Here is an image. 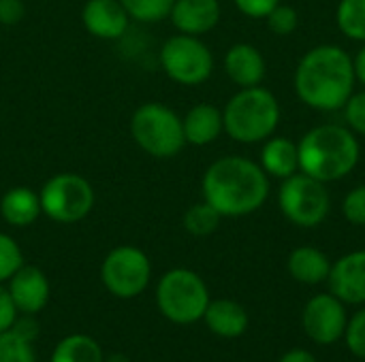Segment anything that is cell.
I'll return each mask as SVG.
<instances>
[{"label":"cell","instance_id":"6da1fadb","mask_svg":"<svg viewBox=\"0 0 365 362\" xmlns=\"http://www.w3.org/2000/svg\"><path fill=\"white\" fill-rule=\"evenodd\" d=\"M203 201L222 218H244L259 211L269 196V177L259 162L244 156L214 160L201 179Z\"/></svg>","mask_w":365,"mask_h":362},{"label":"cell","instance_id":"7a4b0ae2","mask_svg":"<svg viewBox=\"0 0 365 362\" xmlns=\"http://www.w3.org/2000/svg\"><path fill=\"white\" fill-rule=\"evenodd\" d=\"M353 58L338 45H319L304 53L293 87L299 100L317 111H338L355 92Z\"/></svg>","mask_w":365,"mask_h":362},{"label":"cell","instance_id":"3957f363","mask_svg":"<svg viewBox=\"0 0 365 362\" xmlns=\"http://www.w3.org/2000/svg\"><path fill=\"white\" fill-rule=\"evenodd\" d=\"M299 171L323 181H340L355 171L361 147L355 132L340 124H321L310 128L297 143Z\"/></svg>","mask_w":365,"mask_h":362},{"label":"cell","instance_id":"277c9868","mask_svg":"<svg viewBox=\"0 0 365 362\" xmlns=\"http://www.w3.org/2000/svg\"><path fill=\"white\" fill-rule=\"evenodd\" d=\"M280 115V102L269 90L261 85L240 87L222 109L225 132L244 145L263 143L276 132Z\"/></svg>","mask_w":365,"mask_h":362},{"label":"cell","instance_id":"5b68a950","mask_svg":"<svg viewBox=\"0 0 365 362\" xmlns=\"http://www.w3.org/2000/svg\"><path fill=\"white\" fill-rule=\"evenodd\" d=\"M128 130L135 145L158 160L175 158L186 147L182 117L165 102L139 105L130 115Z\"/></svg>","mask_w":365,"mask_h":362},{"label":"cell","instance_id":"8992f818","mask_svg":"<svg viewBox=\"0 0 365 362\" xmlns=\"http://www.w3.org/2000/svg\"><path fill=\"white\" fill-rule=\"evenodd\" d=\"M210 301V290L203 277L184 267L167 271L156 284L158 312L169 322L180 326H188L203 320Z\"/></svg>","mask_w":365,"mask_h":362},{"label":"cell","instance_id":"52a82bcc","mask_svg":"<svg viewBox=\"0 0 365 362\" xmlns=\"http://www.w3.org/2000/svg\"><path fill=\"white\" fill-rule=\"evenodd\" d=\"M41 211L56 224H77L96 203L92 183L79 173H56L38 190Z\"/></svg>","mask_w":365,"mask_h":362},{"label":"cell","instance_id":"ba28073f","mask_svg":"<svg viewBox=\"0 0 365 362\" xmlns=\"http://www.w3.org/2000/svg\"><path fill=\"white\" fill-rule=\"evenodd\" d=\"M278 205L291 224L299 228H317L329 215L331 196L327 183L299 171L289 179H282L278 190Z\"/></svg>","mask_w":365,"mask_h":362},{"label":"cell","instance_id":"9c48e42d","mask_svg":"<svg viewBox=\"0 0 365 362\" xmlns=\"http://www.w3.org/2000/svg\"><path fill=\"white\" fill-rule=\"evenodd\" d=\"M163 73L180 85H201L214 73V53L199 38L190 34L169 36L158 53Z\"/></svg>","mask_w":365,"mask_h":362},{"label":"cell","instance_id":"30bf717a","mask_svg":"<svg viewBox=\"0 0 365 362\" xmlns=\"http://www.w3.org/2000/svg\"><path fill=\"white\" fill-rule=\"evenodd\" d=\"M152 262L148 254L135 245L113 247L101 265L103 286L118 299H135L150 286Z\"/></svg>","mask_w":365,"mask_h":362},{"label":"cell","instance_id":"8fae6325","mask_svg":"<svg viewBox=\"0 0 365 362\" xmlns=\"http://www.w3.org/2000/svg\"><path fill=\"white\" fill-rule=\"evenodd\" d=\"M302 324L306 335L319 346H331L344 339L349 316L346 305L331 292L312 297L302 314Z\"/></svg>","mask_w":365,"mask_h":362},{"label":"cell","instance_id":"7c38bea8","mask_svg":"<svg viewBox=\"0 0 365 362\" xmlns=\"http://www.w3.org/2000/svg\"><path fill=\"white\" fill-rule=\"evenodd\" d=\"M9 294L19 314L36 316L43 312L51 297V286L47 275L32 265H21L17 273L6 282Z\"/></svg>","mask_w":365,"mask_h":362},{"label":"cell","instance_id":"4fadbf2b","mask_svg":"<svg viewBox=\"0 0 365 362\" xmlns=\"http://www.w3.org/2000/svg\"><path fill=\"white\" fill-rule=\"evenodd\" d=\"M329 292L344 305H365V250L344 254L331 265Z\"/></svg>","mask_w":365,"mask_h":362},{"label":"cell","instance_id":"5bb4252c","mask_svg":"<svg viewBox=\"0 0 365 362\" xmlns=\"http://www.w3.org/2000/svg\"><path fill=\"white\" fill-rule=\"evenodd\" d=\"M130 15L120 0H88L81 9L83 28L101 41H118L130 26Z\"/></svg>","mask_w":365,"mask_h":362},{"label":"cell","instance_id":"9a60e30c","mask_svg":"<svg viewBox=\"0 0 365 362\" xmlns=\"http://www.w3.org/2000/svg\"><path fill=\"white\" fill-rule=\"evenodd\" d=\"M222 17V6L218 0H175L169 13L171 23L178 32L201 36L212 32Z\"/></svg>","mask_w":365,"mask_h":362},{"label":"cell","instance_id":"2e32d148","mask_svg":"<svg viewBox=\"0 0 365 362\" xmlns=\"http://www.w3.org/2000/svg\"><path fill=\"white\" fill-rule=\"evenodd\" d=\"M225 73L240 87L261 85L267 73V62L263 53L250 43H235L225 53Z\"/></svg>","mask_w":365,"mask_h":362},{"label":"cell","instance_id":"e0dca14e","mask_svg":"<svg viewBox=\"0 0 365 362\" xmlns=\"http://www.w3.org/2000/svg\"><path fill=\"white\" fill-rule=\"evenodd\" d=\"M182 128H184L186 145H195V147L212 145L225 132L222 111L212 102H199L192 109H188V113L182 117Z\"/></svg>","mask_w":365,"mask_h":362},{"label":"cell","instance_id":"ac0fdd59","mask_svg":"<svg viewBox=\"0 0 365 362\" xmlns=\"http://www.w3.org/2000/svg\"><path fill=\"white\" fill-rule=\"evenodd\" d=\"M0 215L13 228L32 226L43 215L38 192H34L28 186L9 188L0 198Z\"/></svg>","mask_w":365,"mask_h":362},{"label":"cell","instance_id":"d6986e66","mask_svg":"<svg viewBox=\"0 0 365 362\" xmlns=\"http://www.w3.org/2000/svg\"><path fill=\"white\" fill-rule=\"evenodd\" d=\"M205 326L222 339H237L248 329V312L231 299H216L210 301L203 314Z\"/></svg>","mask_w":365,"mask_h":362},{"label":"cell","instance_id":"ffe728a7","mask_svg":"<svg viewBox=\"0 0 365 362\" xmlns=\"http://www.w3.org/2000/svg\"><path fill=\"white\" fill-rule=\"evenodd\" d=\"M261 169L267 173V177L276 179H289L291 175L299 173V151L297 143L289 137H269L263 141L261 149Z\"/></svg>","mask_w":365,"mask_h":362},{"label":"cell","instance_id":"44dd1931","mask_svg":"<svg viewBox=\"0 0 365 362\" xmlns=\"http://www.w3.org/2000/svg\"><path fill=\"white\" fill-rule=\"evenodd\" d=\"M287 269L295 282L306 284V286H317V284L327 282L329 271H331V260L319 247L302 245L289 254Z\"/></svg>","mask_w":365,"mask_h":362},{"label":"cell","instance_id":"7402d4cb","mask_svg":"<svg viewBox=\"0 0 365 362\" xmlns=\"http://www.w3.org/2000/svg\"><path fill=\"white\" fill-rule=\"evenodd\" d=\"M49 362H105L103 348L88 335H68L51 352Z\"/></svg>","mask_w":365,"mask_h":362},{"label":"cell","instance_id":"603a6c76","mask_svg":"<svg viewBox=\"0 0 365 362\" xmlns=\"http://www.w3.org/2000/svg\"><path fill=\"white\" fill-rule=\"evenodd\" d=\"M220 220L222 215L207 201H201V203L190 205L184 211L182 224H184V230L192 237H210L212 233L218 230Z\"/></svg>","mask_w":365,"mask_h":362},{"label":"cell","instance_id":"cb8c5ba5","mask_svg":"<svg viewBox=\"0 0 365 362\" xmlns=\"http://www.w3.org/2000/svg\"><path fill=\"white\" fill-rule=\"evenodd\" d=\"M336 21L344 36L365 43V0H340Z\"/></svg>","mask_w":365,"mask_h":362},{"label":"cell","instance_id":"d4e9b609","mask_svg":"<svg viewBox=\"0 0 365 362\" xmlns=\"http://www.w3.org/2000/svg\"><path fill=\"white\" fill-rule=\"evenodd\" d=\"M128 11L130 19L139 23H158L169 19L175 0H120Z\"/></svg>","mask_w":365,"mask_h":362},{"label":"cell","instance_id":"484cf974","mask_svg":"<svg viewBox=\"0 0 365 362\" xmlns=\"http://www.w3.org/2000/svg\"><path fill=\"white\" fill-rule=\"evenodd\" d=\"M32 344L13 329L0 333V362H36Z\"/></svg>","mask_w":365,"mask_h":362},{"label":"cell","instance_id":"4316f807","mask_svg":"<svg viewBox=\"0 0 365 362\" xmlns=\"http://www.w3.org/2000/svg\"><path fill=\"white\" fill-rule=\"evenodd\" d=\"M21 265H24V254L19 243L11 235L0 233V284L9 282Z\"/></svg>","mask_w":365,"mask_h":362},{"label":"cell","instance_id":"83f0119b","mask_svg":"<svg viewBox=\"0 0 365 362\" xmlns=\"http://www.w3.org/2000/svg\"><path fill=\"white\" fill-rule=\"evenodd\" d=\"M265 19H267L269 30H272L274 34H278V36H289V34H293V32L297 30V26H299V13H297L293 6L282 4V2H280Z\"/></svg>","mask_w":365,"mask_h":362},{"label":"cell","instance_id":"f1b7e54d","mask_svg":"<svg viewBox=\"0 0 365 362\" xmlns=\"http://www.w3.org/2000/svg\"><path fill=\"white\" fill-rule=\"evenodd\" d=\"M342 215L353 226H365V183L353 188L342 201Z\"/></svg>","mask_w":365,"mask_h":362},{"label":"cell","instance_id":"f546056e","mask_svg":"<svg viewBox=\"0 0 365 362\" xmlns=\"http://www.w3.org/2000/svg\"><path fill=\"white\" fill-rule=\"evenodd\" d=\"M344 339H346L349 350H351L357 358L365 361V307L364 309H359V312L349 320Z\"/></svg>","mask_w":365,"mask_h":362},{"label":"cell","instance_id":"4dcf8cb0","mask_svg":"<svg viewBox=\"0 0 365 362\" xmlns=\"http://www.w3.org/2000/svg\"><path fill=\"white\" fill-rule=\"evenodd\" d=\"M342 109H344L346 126L355 134H364L365 137V90L353 92V96L346 100V105Z\"/></svg>","mask_w":365,"mask_h":362},{"label":"cell","instance_id":"1f68e13d","mask_svg":"<svg viewBox=\"0 0 365 362\" xmlns=\"http://www.w3.org/2000/svg\"><path fill=\"white\" fill-rule=\"evenodd\" d=\"M282 0H233L240 13L252 19H265Z\"/></svg>","mask_w":365,"mask_h":362},{"label":"cell","instance_id":"d6a6232c","mask_svg":"<svg viewBox=\"0 0 365 362\" xmlns=\"http://www.w3.org/2000/svg\"><path fill=\"white\" fill-rule=\"evenodd\" d=\"M17 316H19V312H17V307L9 294V288L0 284V333L11 331Z\"/></svg>","mask_w":365,"mask_h":362},{"label":"cell","instance_id":"836d02e7","mask_svg":"<svg viewBox=\"0 0 365 362\" xmlns=\"http://www.w3.org/2000/svg\"><path fill=\"white\" fill-rule=\"evenodd\" d=\"M26 17L21 0H0V26H17Z\"/></svg>","mask_w":365,"mask_h":362},{"label":"cell","instance_id":"e575fe53","mask_svg":"<svg viewBox=\"0 0 365 362\" xmlns=\"http://www.w3.org/2000/svg\"><path fill=\"white\" fill-rule=\"evenodd\" d=\"M13 331H15V333H19L21 337L30 339V341H34V339L38 337V324H36L34 316L19 314V316H17V320H15V324H13Z\"/></svg>","mask_w":365,"mask_h":362},{"label":"cell","instance_id":"d590c367","mask_svg":"<svg viewBox=\"0 0 365 362\" xmlns=\"http://www.w3.org/2000/svg\"><path fill=\"white\" fill-rule=\"evenodd\" d=\"M278 362H319L314 354H310L308 350H289Z\"/></svg>","mask_w":365,"mask_h":362},{"label":"cell","instance_id":"8d00e7d4","mask_svg":"<svg viewBox=\"0 0 365 362\" xmlns=\"http://www.w3.org/2000/svg\"><path fill=\"white\" fill-rule=\"evenodd\" d=\"M353 68H355V79L365 87V43L353 58Z\"/></svg>","mask_w":365,"mask_h":362},{"label":"cell","instance_id":"74e56055","mask_svg":"<svg viewBox=\"0 0 365 362\" xmlns=\"http://www.w3.org/2000/svg\"><path fill=\"white\" fill-rule=\"evenodd\" d=\"M105 362H130L124 354H111V356H105Z\"/></svg>","mask_w":365,"mask_h":362},{"label":"cell","instance_id":"f35d334b","mask_svg":"<svg viewBox=\"0 0 365 362\" xmlns=\"http://www.w3.org/2000/svg\"><path fill=\"white\" fill-rule=\"evenodd\" d=\"M148 362H156V361H148Z\"/></svg>","mask_w":365,"mask_h":362}]
</instances>
